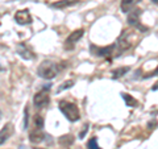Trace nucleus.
<instances>
[{
	"label": "nucleus",
	"mask_w": 158,
	"mask_h": 149,
	"mask_svg": "<svg viewBox=\"0 0 158 149\" xmlns=\"http://www.w3.org/2000/svg\"><path fill=\"white\" fill-rule=\"evenodd\" d=\"M73 143H74V137L71 135H65V136L59 137V144L63 147H69V145H71Z\"/></svg>",
	"instance_id": "obj_14"
},
{
	"label": "nucleus",
	"mask_w": 158,
	"mask_h": 149,
	"mask_svg": "<svg viewBox=\"0 0 158 149\" xmlns=\"http://www.w3.org/2000/svg\"><path fill=\"white\" fill-rule=\"evenodd\" d=\"M128 71H129V67H128V66L116 69V70L112 71V77H113V78H120V77H123V75H124L125 73H128Z\"/></svg>",
	"instance_id": "obj_16"
},
{
	"label": "nucleus",
	"mask_w": 158,
	"mask_h": 149,
	"mask_svg": "<svg viewBox=\"0 0 158 149\" xmlns=\"http://www.w3.org/2000/svg\"><path fill=\"white\" fill-rule=\"evenodd\" d=\"M121 98L125 100V104H127L128 107H136L137 104H138V102L136 100V99L133 98V96H131L129 94H127V92H123L121 94Z\"/></svg>",
	"instance_id": "obj_13"
},
{
	"label": "nucleus",
	"mask_w": 158,
	"mask_h": 149,
	"mask_svg": "<svg viewBox=\"0 0 158 149\" xmlns=\"http://www.w3.org/2000/svg\"><path fill=\"white\" fill-rule=\"evenodd\" d=\"M83 33H85V31H83V29H77V31L71 32L70 34H69V37L66 38L65 48H66V49H73L74 46H75V44L83 37Z\"/></svg>",
	"instance_id": "obj_5"
},
{
	"label": "nucleus",
	"mask_w": 158,
	"mask_h": 149,
	"mask_svg": "<svg viewBox=\"0 0 158 149\" xmlns=\"http://www.w3.org/2000/svg\"><path fill=\"white\" fill-rule=\"evenodd\" d=\"M78 3H79V0H58V2H54V3L52 4V7H53V8L63 9V8L75 6V4H78Z\"/></svg>",
	"instance_id": "obj_12"
},
{
	"label": "nucleus",
	"mask_w": 158,
	"mask_h": 149,
	"mask_svg": "<svg viewBox=\"0 0 158 149\" xmlns=\"http://www.w3.org/2000/svg\"><path fill=\"white\" fill-rule=\"evenodd\" d=\"M140 2H141V0H121V6H120V8H121V11H123V12L128 13V12H131L132 9L135 8Z\"/></svg>",
	"instance_id": "obj_11"
},
{
	"label": "nucleus",
	"mask_w": 158,
	"mask_h": 149,
	"mask_svg": "<svg viewBox=\"0 0 158 149\" xmlns=\"http://www.w3.org/2000/svg\"><path fill=\"white\" fill-rule=\"evenodd\" d=\"M44 137H45V135H44L42 130H40V128H36L34 131H32L29 133V140H31L33 144H38V143L44 141Z\"/></svg>",
	"instance_id": "obj_10"
},
{
	"label": "nucleus",
	"mask_w": 158,
	"mask_h": 149,
	"mask_svg": "<svg viewBox=\"0 0 158 149\" xmlns=\"http://www.w3.org/2000/svg\"><path fill=\"white\" fill-rule=\"evenodd\" d=\"M0 119H2V111H0Z\"/></svg>",
	"instance_id": "obj_23"
},
{
	"label": "nucleus",
	"mask_w": 158,
	"mask_h": 149,
	"mask_svg": "<svg viewBox=\"0 0 158 149\" xmlns=\"http://www.w3.org/2000/svg\"><path fill=\"white\" fill-rule=\"evenodd\" d=\"M152 90H154V91H156V90H158V82L156 83V86H153V88H152Z\"/></svg>",
	"instance_id": "obj_21"
},
{
	"label": "nucleus",
	"mask_w": 158,
	"mask_h": 149,
	"mask_svg": "<svg viewBox=\"0 0 158 149\" xmlns=\"http://www.w3.org/2000/svg\"><path fill=\"white\" fill-rule=\"evenodd\" d=\"M12 133H13V126L11 123H7L6 126L0 130V145L6 143L8 138L12 136Z\"/></svg>",
	"instance_id": "obj_9"
},
{
	"label": "nucleus",
	"mask_w": 158,
	"mask_h": 149,
	"mask_svg": "<svg viewBox=\"0 0 158 149\" xmlns=\"http://www.w3.org/2000/svg\"><path fill=\"white\" fill-rule=\"evenodd\" d=\"M153 3H156V4H158V0H152Z\"/></svg>",
	"instance_id": "obj_22"
},
{
	"label": "nucleus",
	"mask_w": 158,
	"mask_h": 149,
	"mask_svg": "<svg viewBox=\"0 0 158 149\" xmlns=\"http://www.w3.org/2000/svg\"><path fill=\"white\" fill-rule=\"evenodd\" d=\"M132 46V40H131V33L128 31H124V33L120 36V38L117 40V42L115 44V48H117L118 52H124L127 49H129Z\"/></svg>",
	"instance_id": "obj_3"
},
{
	"label": "nucleus",
	"mask_w": 158,
	"mask_h": 149,
	"mask_svg": "<svg viewBox=\"0 0 158 149\" xmlns=\"http://www.w3.org/2000/svg\"><path fill=\"white\" fill-rule=\"evenodd\" d=\"M34 124H36L37 128L42 130L44 128V117L41 115H36V117H34Z\"/></svg>",
	"instance_id": "obj_18"
},
{
	"label": "nucleus",
	"mask_w": 158,
	"mask_h": 149,
	"mask_svg": "<svg viewBox=\"0 0 158 149\" xmlns=\"http://www.w3.org/2000/svg\"><path fill=\"white\" fill-rule=\"evenodd\" d=\"M15 20H16V23L20 24V25H28V24L32 23V16L28 9H21V11L16 12Z\"/></svg>",
	"instance_id": "obj_7"
},
{
	"label": "nucleus",
	"mask_w": 158,
	"mask_h": 149,
	"mask_svg": "<svg viewBox=\"0 0 158 149\" xmlns=\"http://www.w3.org/2000/svg\"><path fill=\"white\" fill-rule=\"evenodd\" d=\"M91 52L94 56H98V57H107V56H111L113 49H115V45L112 46H106V48H98L95 45H91L90 46Z\"/></svg>",
	"instance_id": "obj_8"
},
{
	"label": "nucleus",
	"mask_w": 158,
	"mask_h": 149,
	"mask_svg": "<svg viewBox=\"0 0 158 149\" xmlns=\"http://www.w3.org/2000/svg\"><path fill=\"white\" fill-rule=\"evenodd\" d=\"M59 110L70 121H77L81 119V112L75 103H71L69 100H61L59 102Z\"/></svg>",
	"instance_id": "obj_1"
},
{
	"label": "nucleus",
	"mask_w": 158,
	"mask_h": 149,
	"mask_svg": "<svg viewBox=\"0 0 158 149\" xmlns=\"http://www.w3.org/2000/svg\"><path fill=\"white\" fill-rule=\"evenodd\" d=\"M49 102H50V96H49V92L46 90H41V91L36 92V95L33 98V103H34V107L36 108L45 107Z\"/></svg>",
	"instance_id": "obj_4"
},
{
	"label": "nucleus",
	"mask_w": 158,
	"mask_h": 149,
	"mask_svg": "<svg viewBox=\"0 0 158 149\" xmlns=\"http://www.w3.org/2000/svg\"><path fill=\"white\" fill-rule=\"evenodd\" d=\"M140 15H141L140 8L132 9V12L129 13V16H128V23H129V25H132V27H136L138 29H141V31H146V28L140 24Z\"/></svg>",
	"instance_id": "obj_6"
},
{
	"label": "nucleus",
	"mask_w": 158,
	"mask_h": 149,
	"mask_svg": "<svg viewBox=\"0 0 158 149\" xmlns=\"http://www.w3.org/2000/svg\"><path fill=\"white\" fill-rule=\"evenodd\" d=\"M17 52H19L20 56H21L23 58H25V59H32L33 58V54L29 52L28 49L24 48V46H19V50Z\"/></svg>",
	"instance_id": "obj_15"
},
{
	"label": "nucleus",
	"mask_w": 158,
	"mask_h": 149,
	"mask_svg": "<svg viewBox=\"0 0 158 149\" xmlns=\"http://www.w3.org/2000/svg\"><path fill=\"white\" fill-rule=\"evenodd\" d=\"M0 70H3V67H2V66H0Z\"/></svg>",
	"instance_id": "obj_24"
},
{
	"label": "nucleus",
	"mask_w": 158,
	"mask_h": 149,
	"mask_svg": "<svg viewBox=\"0 0 158 149\" xmlns=\"http://www.w3.org/2000/svg\"><path fill=\"white\" fill-rule=\"evenodd\" d=\"M28 127V108H25V119H24V128Z\"/></svg>",
	"instance_id": "obj_20"
},
{
	"label": "nucleus",
	"mask_w": 158,
	"mask_h": 149,
	"mask_svg": "<svg viewBox=\"0 0 158 149\" xmlns=\"http://www.w3.org/2000/svg\"><path fill=\"white\" fill-rule=\"evenodd\" d=\"M87 149H102L98 145V140H96V137H92L88 140L87 143Z\"/></svg>",
	"instance_id": "obj_17"
},
{
	"label": "nucleus",
	"mask_w": 158,
	"mask_h": 149,
	"mask_svg": "<svg viewBox=\"0 0 158 149\" xmlns=\"http://www.w3.org/2000/svg\"><path fill=\"white\" fill-rule=\"evenodd\" d=\"M73 83H74L73 81H69V82H65V83H63V86H61V87H59V88H58V90H59V91H62V90H63V88L71 87V86H73Z\"/></svg>",
	"instance_id": "obj_19"
},
{
	"label": "nucleus",
	"mask_w": 158,
	"mask_h": 149,
	"mask_svg": "<svg viewBox=\"0 0 158 149\" xmlns=\"http://www.w3.org/2000/svg\"><path fill=\"white\" fill-rule=\"evenodd\" d=\"M59 71V67L57 63L52 61H44L37 69V74L44 79H53Z\"/></svg>",
	"instance_id": "obj_2"
}]
</instances>
